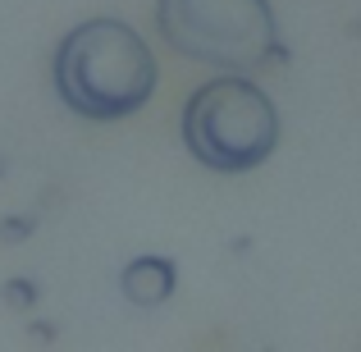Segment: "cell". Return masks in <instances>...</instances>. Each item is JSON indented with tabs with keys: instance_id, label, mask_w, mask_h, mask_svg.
I'll use <instances>...</instances> for the list:
<instances>
[{
	"instance_id": "1",
	"label": "cell",
	"mask_w": 361,
	"mask_h": 352,
	"mask_svg": "<svg viewBox=\"0 0 361 352\" xmlns=\"http://www.w3.org/2000/svg\"><path fill=\"white\" fill-rule=\"evenodd\" d=\"M156 55L123 18H87L55 51V92L78 119H128L156 92Z\"/></svg>"
},
{
	"instance_id": "2",
	"label": "cell",
	"mask_w": 361,
	"mask_h": 352,
	"mask_svg": "<svg viewBox=\"0 0 361 352\" xmlns=\"http://www.w3.org/2000/svg\"><path fill=\"white\" fill-rule=\"evenodd\" d=\"M183 147L197 165L220 174H247L279 147V110L261 83L243 73L211 78L183 106Z\"/></svg>"
},
{
	"instance_id": "3",
	"label": "cell",
	"mask_w": 361,
	"mask_h": 352,
	"mask_svg": "<svg viewBox=\"0 0 361 352\" xmlns=\"http://www.w3.org/2000/svg\"><path fill=\"white\" fill-rule=\"evenodd\" d=\"M156 28L183 60L243 78L283 60L270 0H156Z\"/></svg>"
},
{
	"instance_id": "4",
	"label": "cell",
	"mask_w": 361,
	"mask_h": 352,
	"mask_svg": "<svg viewBox=\"0 0 361 352\" xmlns=\"http://www.w3.org/2000/svg\"><path fill=\"white\" fill-rule=\"evenodd\" d=\"M174 284H178L174 261H165V256H137V261L123 265L119 289H123V298L137 302V307H160V302L174 293Z\"/></svg>"
}]
</instances>
